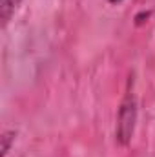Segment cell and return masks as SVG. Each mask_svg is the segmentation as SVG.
<instances>
[{"mask_svg":"<svg viewBox=\"0 0 155 157\" xmlns=\"http://www.w3.org/2000/svg\"><path fill=\"white\" fill-rule=\"evenodd\" d=\"M135 124H137V99L133 91H128L117 113L115 139L120 146H128L131 143L133 133H135Z\"/></svg>","mask_w":155,"mask_h":157,"instance_id":"cell-1","label":"cell"},{"mask_svg":"<svg viewBox=\"0 0 155 157\" xmlns=\"http://www.w3.org/2000/svg\"><path fill=\"white\" fill-rule=\"evenodd\" d=\"M22 4V0H0V20H2V28H6L9 24V20L13 18L15 11L18 9V6Z\"/></svg>","mask_w":155,"mask_h":157,"instance_id":"cell-2","label":"cell"},{"mask_svg":"<svg viewBox=\"0 0 155 157\" xmlns=\"http://www.w3.org/2000/svg\"><path fill=\"white\" fill-rule=\"evenodd\" d=\"M17 139V132L15 130H6L0 135V157H7V154L11 152V146L15 144Z\"/></svg>","mask_w":155,"mask_h":157,"instance_id":"cell-3","label":"cell"},{"mask_svg":"<svg viewBox=\"0 0 155 157\" xmlns=\"http://www.w3.org/2000/svg\"><path fill=\"white\" fill-rule=\"evenodd\" d=\"M150 15H152V13H150V11H142V13H139V15H137V17H135V20H137V22H135V24H137V26H141V24H142V22H146V20H148V18H150Z\"/></svg>","mask_w":155,"mask_h":157,"instance_id":"cell-4","label":"cell"},{"mask_svg":"<svg viewBox=\"0 0 155 157\" xmlns=\"http://www.w3.org/2000/svg\"><path fill=\"white\" fill-rule=\"evenodd\" d=\"M108 2H110V4H113V6H119V4H120V2H124V0H108Z\"/></svg>","mask_w":155,"mask_h":157,"instance_id":"cell-5","label":"cell"}]
</instances>
